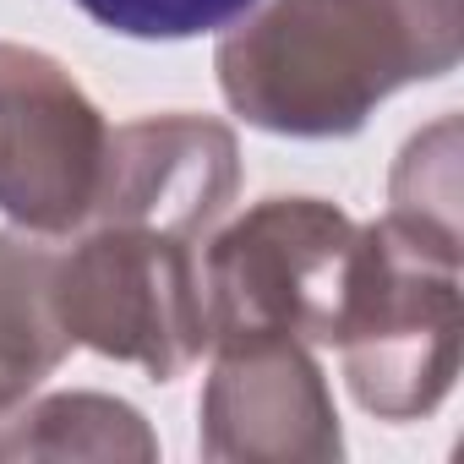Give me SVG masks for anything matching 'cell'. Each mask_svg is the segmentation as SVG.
I'll list each match as a JSON object with an SVG mask.
<instances>
[{"mask_svg": "<svg viewBox=\"0 0 464 464\" xmlns=\"http://www.w3.org/2000/svg\"><path fill=\"white\" fill-rule=\"evenodd\" d=\"M202 459L218 464H328L344 453L328 377L301 339L218 344L202 388Z\"/></svg>", "mask_w": 464, "mask_h": 464, "instance_id": "6", "label": "cell"}, {"mask_svg": "<svg viewBox=\"0 0 464 464\" xmlns=\"http://www.w3.org/2000/svg\"><path fill=\"white\" fill-rule=\"evenodd\" d=\"M241 186L236 131L208 115H142L110 126L88 224H137L202 241ZM82 224V229H88Z\"/></svg>", "mask_w": 464, "mask_h": 464, "instance_id": "7", "label": "cell"}, {"mask_svg": "<svg viewBox=\"0 0 464 464\" xmlns=\"http://www.w3.org/2000/svg\"><path fill=\"white\" fill-rule=\"evenodd\" d=\"M388 213L459 229V115H442L404 142L388 180Z\"/></svg>", "mask_w": 464, "mask_h": 464, "instance_id": "10", "label": "cell"}, {"mask_svg": "<svg viewBox=\"0 0 464 464\" xmlns=\"http://www.w3.org/2000/svg\"><path fill=\"white\" fill-rule=\"evenodd\" d=\"M0 459H159L142 410L110 393H50L0 415Z\"/></svg>", "mask_w": 464, "mask_h": 464, "instance_id": "9", "label": "cell"}, {"mask_svg": "<svg viewBox=\"0 0 464 464\" xmlns=\"http://www.w3.org/2000/svg\"><path fill=\"white\" fill-rule=\"evenodd\" d=\"M104 148L110 121L55 55L0 44V213L44 241L82 229Z\"/></svg>", "mask_w": 464, "mask_h": 464, "instance_id": "5", "label": "cell"}, {"mask_svg": "<svg viewBox=\"0 0 464 464\" xmlns=\"http://www.w3.org/2000/svg\"><path fill=\"white\" fill-rule=\"evenodd\" d=\"M459 50V0H257L229 23L213 72L257 131L350 137L388 93L448 77Z\"/></svg>", "mask_w": 464, "mask_h": 464, "instance_id": "1", "label": "cell"}, {"mask_svg": "<svg viewBox=\"0 0 464 464\" xmlns=\"http://www.w3.org/2000/svg\"><path fill=\"white\" fill-rule=\"evenodd\" d=\"M361 224L323 197H263L197 257L208 350L246 339L328 344L350 285Z\"/></svg>", "mask_w": 464, "mask_h": 464, "instance_id": "3", "label": "cell"}, {"mask_svg": "<svg viewBox=\"0 0 464 464\" xmlns=\"http://www.w3.org/2000/svg\"><path fill=\"white\" fill-rule=\"evenodd\" d=\"M50 301L72 344L175 382L208 350L197 252L180 236L137 224H88L72 252H55Z\"/></svg>", "mask_w": 464, "mask_h": 464, "instance_id": "4", "label": "cell"}, {"mask_svg": "<svg viewBox=\"0 0 464 464\" xmlns=\"http://www.w3.org/2000/svg\"><path fill=\"white\" fill-rule=\"evenodd\" d=\"M459 252V229L404 213L361 224L328 344L339 350L344 382L366 415L404 426L453 393L464 344Z\"/></svg>", "mask_w": 464, "mask_h": 464, "instance_id": "2", "label": "cell"}, {"mask_svg": "<svg viewBox=\"0 0 464 464\" xmlns=\"http://www.w3.org/2000/svg\"><path fill=\"white\" fill-rule=\"evenodd\" d=\"M50 274L55 252L44 236H0V415L34 399L72 350L50 301Z\"/></svg>", "mask_w": 464, "mask_h": 464, "instance_id": "8", "label": "cell"}, {"mask_svg": "<svg viewBox=\"0 0 464 464\" xmlns=\"http://www.w3.org/2000/svg\"><path fill=\"white\" fill-rule=\"evenodd\" d=\"M77 6L121 39H202L246 17L257 0H77Z\"/></svg>", "mask_w": 464, "mask_h": 464, "instance_id": "11", "label": "cell"}]
</instances>
